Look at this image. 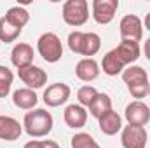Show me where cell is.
Wrapping results in <instances>:
<instances>
[{
  "instance_id": "26",
  "label": "cell",
  "mask_w": 150,
  "mask_h": 148,
  "mask_svg": "<svg viewBox=\"0 0 150 148\" xmlns=\"http://www.w3.org/2000/svg\"><path fill=\"white\" fill-rule=\"evenodd\" d=\"M40 148H59V145L52 140H40Z\"/></svg>"
},
{
  "instance_id": "5",
  "label": "cell",
  "mask_w": 150,
  "mask_h": 148,
  "mask_svg": "<svg viewBox=\"0 0 150 148\" xmlns=\"http://www.w3.org/2000/svg\"><path fill=\"white\" fill-rule=\"evenodd\" d=\"M37 51L47 63H58L63 58V44L61 38L52 32L42 33L37 40Z\"/></svg>"
},
{
  "instance_id": "7",
  "label": "cell",
  "mask_w": 150,
  "mask_h": 148,
  "mask_svg": "<svg viewBox=\"0 0 150 148\" xmlns=\"http://www.w3.org/2000/svg\"><path fill=\"white\" fill-rule=\"evenodd\" d=\"M149 141L147 129L142 125H126L122 127L120 134V145L122 148H145Z\"/></svg>"
},
{
  "instance_id": "25",
  "label": "cell",
  "mask_w": 150,
  "mask_h": 148,
  "mask_svg": "<svg viewBox=\"0 0 150 148\" xmlns=\"http://www.w3.org/2000/svg\"><path fill=\"white\" fill-rule=\"evenodd\" d=\"M96 96H98V91H96V87H93V85H82V87L77 91V101H79V105L84 106V108H89V105L94 101Z\"/></svg>"
},
{
  "instance_id": "6",
  "label": "cell",
  "mask_w": 150,
  "mask_h": 148,
  "mask_svg": "<svg viewBox=\"0 0 150 148\" xmlns=\"http://www.w3.org/2000/svg\"><path fill=\"white\" fill-rule=\"evenodd\" d=\"M119 33L122 40L140 42L143 37V21L136 14H126L119 23Z\"/></svg>"
},
{
  "instance_id": "17",
  "label": "cell",
  "mask_w": 150,
  "mask_h": 148,
  "mask_svg": "<svg viewBox=\"0 0 150 148\" xmlns=\"http://www.w3.org/2000/svg\"><path fill=\"white\" fill-rule=\"evenodd\" d=\"M98 124H100V131L107 136H115L119 131H122V117L115 110H110L105 115H101L98 118Z\"/></svg>"
},
{
  "instance_id": "13",
  "label": "cell",
  "mask_w": 150,
  "mask_h": 148,
  "mask_svg": "<svg viewBox=\"0 0 150 148\" xmlns=\"http://www.w3.org/2000/svg\"><path fill=\"white\" fill-rule=\"evenodd\" d=\"M119 56V59L127 66H131L133 63L138 61L140 54H142V49H140V44L138 42H133V40H120V44L113 49Z\"/></svg>"
},
{
  "instance_id": "11",
  "label": "cell",
  "mask_w": 150,
  "mask_h": 148,
  "mask_svg": "<svg viewBox=\"0 0 150 148\" xmlns=\"http://www.w3.org/2000/svg\"><path fill=\"white\" fill-rule=\"evenodd\" d=\"M18 77L19 80L28 87V89H40L47 84V73L45 70H42L40 66H35V65H30L26 68H21L18 70Z\"/></svg>"
},
{
  "instance_id": "8",
  "label": "cell",
  "mask_w": 150,
  "mask_h": 148,
  "mask_svg": "<svg viewBox=\"0 0 150 148\" xmlns=\"http://www.w3.org/2000/svg\"><path fill=\"white\" fill-rule=\"evenodd\" d=\"M70 94H72V89L68 84H63V82H56V84H51L45 91H44V103L51 108H58L61 105H65L68 99H70Z\"/></svg>"
},
{
  "instance_id": "3",
  "label": "cell",
  "mask_w": 150,
  "mask_h": 148,
  "mask_svg": "<svg viewBox=\"0 0 150 148\" xmlns=\"http://www.w3.org/2000/svg\"><path fill=\"white\" fill-rule=\"evenodd\" d=\"M67 42H68V47H70L72 52L80 54V56H86V58H93L101 49V38L94 32L87 33V32L75 30V32H72L68 35Z\"/></svg>"
},
{
  "instance_id": "15",
  "label": "cell",
  "mask_w": 150,
  "mask_h": 148,
  "mask_svg": "<svg viewBox=\"0 0 150 148\" xmlns=\"http://www.w3.org/2000/svg\"><path fill=\"white\" fill-rule=\"evenodd\" d=\"M100 65L94 58H82L75 65V75L82 82H93L100 77Z\"/></svg>"
},
{
  "instance_id": "28",
  "label": "cell",
  "mask_w": 150,
  "mask_h": 148,
  "mask_svg": "<svg viewBox=\"0 0 150 148\" xmlns=\"http://www.w3.org/2000/svg\"><path fill=\"white\" fill-rule=\"evenodd\" d=\"M143 52H145V58L150 61V37L145 40V45H143Z\"/></svg>"
},
{
  "instance_id": "14",
  "label": "cell",
  "mask_w": 150,
  "mask_h": 148,
  "mask_svg": "<svg viewBox=\"0 0 150 148\" xmlns=\"http://www.w3.org/2000/svg\"><path fill=\"white\" fill-rule=\"evenodd\" d=\"M23 134V125L11 115H0V140L16 141Z\"/></svg>"
},
{
  "instance_id": "18",
  "label": "cell",
  "mask_w": 150,
  "mask_h": 148,
  "mask_svg": "<svg viewBox=\"0 0 150 148\" xmlns=\"http://www.w3.org/2000/svg\"><path fill=\"white\" fill-rule=\"evenodd\" d=\"M38 96L33 89H28V87H23V89H18L14 91L12 94V103L14 106L21 108V110H33L37 106Z\"/></svg>"
},
{
  "instance_id": "16",
  "label": "cell",
  "mask_w": 150,
  "mask_h": 148,
  "mask_svg": "<svg viewBox=\"0 0 150 148\" xmlns=\"http://www.w3.org/2000/svg\"><path fill=\"white\" fill-rule=\"evenodd\" d=\"M63 118H65V124L70 127V129H82L87 122V110L84 106H80L79 103L77 105H68L65 108L63 113Z\"/></svg>"
},
{
  "instance_id": "30",
  "label": "cell",
  "mask_w": 150,
  "mask_h": 148,
  "mask_svg": "<svg viewBox=\"0 0 150 148\" xmlns=\"http://www.w3.org/2000/svg\"><path fill=\"white\" fill-rule=\"evenodd\" d=\"M149 98H150V91H149Z\"/></svg>"
},
{
  "instance_id": "19",
  "label": "cell",
  "mask_w": 150,
  "mask_h": 148,
  "mask_svg": "<svg viewBox=\"0 0 150 148\" xmlns=\"http://www.w3.org/2000/svg\"><path fill=\"white\" fill-rule=\"evenodd\" d=\"M101 68H103V73L105 75H108V77H117V75H122V72L126 70V65L119 59L117 52L112 49V51H108V52L103 56Z\"/></svg>"
},
{
  "instance_id": "24",
  "label": "cell",
  "mask_w": 150,
  "mask_h": 148,
  "mask_svg": "<svg viewBox=\"0 0 150 148\" xmlns=\"http://www.w3.org/2000/svg\"><path fill=\"white\" fill-rule=\"evenodd\" d=\"M70 145H72V148H101L89 132H77V134H74Z\"/></svg>"
},
{
  "instance_id": "22",
  "label": "cell",
  "mask_w": 150,
  "mask_h": 148,
  "mask_svg": "<svg viewBox=\"0 0 150 148\" xmlns=\"http://www.w3.org/2000/svg\"><path fill=\"white\" fill-rule=\"evenodd\" d=\"M21 32H23V30L12 26L5 18H0V40H2V42H5V44L14 42L16 38L21 35Z\"/></svg>"
},
{
  "instance_id": "9",
  "label": "cell",
  "mask_w": 150,
  "mask_h": 148,
  "mask_svg": "<svg viewBox=\"0 0 150 148\" xmlns=\"http://www.w3.org/2000/svg\"><path fill=\"white\" fill-rule=\"evenodd\" d=\"M119 0H94L93 2V19L98 25H110L117 14Z\"/></svg>"
},
{
  "instance_id": "10",
  "label": "cell",
  "mask_w": 150,
  "mask_h": 148,
  "mask_svg": "<svg viewBox=\"0 0 150 148\" xmlns=\"http://www.w3.org/2000/svg\"><path fill=\"white\" fill-rule=\"evenodd\" d=\"M124 117H126L129 125H142V127H145L150 122V108L149 105H145L143 101L134 99V101H131L126 106Z\"/></svg>"
},
{
  "instance_id": "1",
  "label": "cell",
  "mask_w": 150,
  "mask_h": 148,
  "mask_svg": "<svg viewBox=\"0 0 150 148\" xmlns=\"http://www.w3.org/2000/svg\"><path fill=\"white\" fill-rule=\"evenodd\" d=\"M54 125V118L52 115L44 108H33V110L26 111L25 118H23V129L30 138H44L52 131Z\"/></svg>"
},
{
  "instance_id": "2",
  "label": "cell",
  "mask_w": 150,
  "mask_h": 148,
  "mask_svg": "<svg viewBox=\"0 0 150 148\" xmlns=\"http://www.w3.org/2000/svg\"><path fill=\"white\" fill-rule=\"evenodd\" d=\"M122 80L129 91V94L133 98H136L138 101H142V98H147L150 91V82H149V73L145 72V68L138 66V65H131L122 72Z\"/></svg>"
},
{
  "instance_id": "21",
  "label": "cell",
  "mask_w": 150,
  "mask_h": 148,
  "mask_svg": "<svg viewBox=\"0 0 150 148\" xmlns=\"http://www.w3.org/2000/svg\"><path fill=\"white\" fill-rule=\"evenodd\" d=\"M113 110L112 108V98L107 92H98V96L94 98V101L89 105V111L94 118H100L101 115H105L107 111Z\"/></svg>"
},
{
  "instance_id": "20",
  "label": "cell",
  "mask_w": 150,
  "mask_h": 148,
  "mask_svg": "<svg viewBox=\"0 0 150 148\" xmlns=\"http://www.w3.org/2000/svg\"><path fill=\"white\" fill-rule=\"evenodd\" d=\"M4 18H5L12 26L23 30V28L28 25V21H30V12H28L25 7H21V5H14V7H11V9L5 12Z\"/></svg>"
},
{
  "instance_id": "4",
  "label": "cell",
  "mask_w": 150,
  "mask_h": 148,
  "mask_svg": "<svg viewBox=\"0 0 150 148\" xmlns=\"http://www.w3.org/2000/svg\"><path fill=\"white\" fill-rule=\"evenodd\" d=\"M63 21L68 26H84L89 19V4L87 0H67L61 9Z\"/></svg>"
},
{
  "instance_id": "29",
  "label": "cell",
  "mask_w": 150,
  "mask_h": 148,
  "mask_svg": "<svg viewBox=\"0 0 150 148\" xmlns=\"http://www.w3.org/2000/svg\"><path fill=\"white\" fill-rule=\"evenodd\" d=\"M143 25H145V30H149V32H150V12L145 16V21H143Z\"/></svg>"
},
{
  "instance_id": "27",
  "label": "cell",
  "mask_w": 150,
  "mask_h": 148,
  "mask_svg": "<svg viewBox=\"0 0 150 148\" xmlns=\"http://www.w3.org/2000/svg\"><path fill=\"white\" fill-rule=\"evenodd\" d=\"M23 148H40V140H32V141L25 143Z\"/></svg>"
},
{
  "instance_id": "12",
  "label": "cell",
  "mask_w": 150,
  "mask_h": 148,
  "mask_svg": "<svg viewBox=\"0 0 150 148\" xmlns=\"http://www.w3.org/2000/svg\"><path fill=\"white\" fill-rule=\"evenodd\" d=\"M11 63L18 70L33 65V47L30 44H26V42L16 44L12 47V51H11Z\"/></svg>"
},
{
  "instance_id": "23",
  "label": "cell",
  "mask_w": 150,
  "mask_h": 148,
  "mask_svg": "<svg viewBox=\"0 0 150 148\" xmlns=\"http://www.w3.org/2000/svg\"><path fill=\"white\" fill-rule=\"evenodd\" d=\"M12 82H14V73L5 65H0V98H7L9 96Z\"/></svg>"
}]
</instances>
